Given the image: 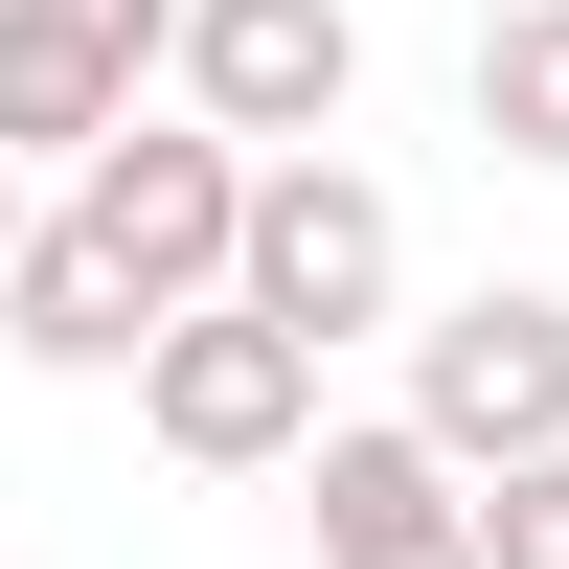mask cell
Listing matches in <instances>:
<instances>
[{
	"instance_id": "cell-1",
	"label": "cell",
	"mask_w": 569,
	"mask_h": 569,
	"mask_svg": "<svg viewBox=\"0 0 569 569\" xmlns=\"http://www.w3.org/2000/svg\"><path fill=\"white\" fill-rule=\"evenodd\" d=\"M137 433L182 456V479H273V456H319V342L251 297H182L160 365H137Z\"/></svg>"
},
{
	"instance_id": "cell-7",
	"label": "cell",
	"mask_w": 569,
	"mask_h": 569,
	"mask_svg": "<svg viewBox=\"0 0 569 569\" xmlns=\"http://www.w3.org/2000/svg\"><path fill=\"white\" fill-rule=\"evenodd\" d=\"M297 501H319V569H501V547H479V456H433L410 410L319 433V456H297Z\"/></svg>"
},
{
	"instance_id": "cell-3",
	"label": "cell",
	"mask_w": 569,
	"mask_h": 569,
	"mask_svg": "<svg viewBox=\"0 0 569 569\" xmlns=\"http://www.w3.org/2000/svg\"><path fill=\"white\" fill-rule=\"evenodd\" d=\"M69 206L91 228H114V251H137V297H228V273H251V137H228V114H137V137H91V160H69Z\"/></svg>"
},
{
	"instance_id": "cell-5",
	"label": "cell",
	"mask_w": 569,
	"mask_h": 569,
	"mask_svg": "<svg viewBox=\"0 0 569 569\" xmlns=\"http://www.w3.org/2000/svg\"><path fill=\"white\" fill-rule=\"evenodd\" d=\"M342 91H365V0H182V114H228L251 160L342 137Z\"/></svg>"
},
{
	"instance_id": "cell-11",
	"label": "cell",
	"mask_w": 569,
	"mask_h": 569,
	"mask_svg": "<svg viewBox=\"0 0 569 569\" xmlns=\"http://www.w3.org/2000/svg\"><path fill=\"white\" fill-rule=\"evenodd\" d=\"M23 251H46V206H23V160H0V273H23Z\"/></svg>"
},
{
	"instance_id": "cell-10",
	"label": "cell",
	"mask_w": 569,
	"mask_h": 569,
	"mask_svg": "<svg viewBox=\"0 0 569 569\" xmlns=\"http://www.w3.org/2000/svg\"><path fill=\"white\" fill-rule=\"evenodd\" d=\"M479 547H501V569H569V456H525V479H479Z\"/></svg>"
},
{
	"instance_id": "cell-9",
	"label": "cell",
	"mask_w": 569,
	"mask_h": 569,
	"mask_svg": "<svg viewBox=\"0 0 569 569\" xmlns=\"http://www.w3.org/2000/svg\"><path fill=\"white\" fill-rule=\"evenodd\" d=\"M479 137L569 182V0H501V23H479Z\"/></svg>"
},
{
	"instance_id": "cell-6",
	"label": "cell",
	"mask_w": 569,
	"mask_h": 569,
	"mask_svg": "<svg viewBox=\"0 0 569 569\" xmlns=\"http://www.w3.org/2000/svg\"><path fill=\"white\" fill-rule=\"evenodd\" d=\"M137 69H182V0H0V160L137 137Z\"/></svg>"
},
{
	"instance_id": "cell-8",
	"label": "cell",
	"mask_w": 569,
	"mask_h": 569,
	"mask_svg": "<svg viewBox=\"0 0 569 569\" xmlns=\"http://www.w3.org/2000/svg\"><path fill=\"white\" fill-rule=\"evenodd\" d=\"M0 342L69 365V388H114V365H160V297H137V251H114L91 206H46V251L0 273Z\"/></svg>"
},
{
	"instance_id": "cell-2",
	"label": "cell",
	"mask_w": 569,
	"mask_h": 569,
	"mask_svg": "<svg viewBox=\"0 0 569 569\" xmlns=\"http://www.w3.org/2000/svg\"><path fill=\"white\" fill-rule=\"evenodd\" d=\"M251 319H297L319 365L365 342V319L410 297V228H388V182L342 160V137H297V160H251V273H228Z\"/></svg>"
},
{
	"instance_id": "cell-4",
	"label": "cell",
	"mask_w": 569,
	"mask_h": 569,
	"mask_svg": "<svg viewBox=\"0 0 569 569\" xmlns=\"http://www.w3.org/2000/svg\"><path fill=\"white\" fill-rule=\"evenodd\" d=\"M410 433L433 456H479V479H525V456H569V297H456V319H410Z\"/></svg>"
}]
</instances>
